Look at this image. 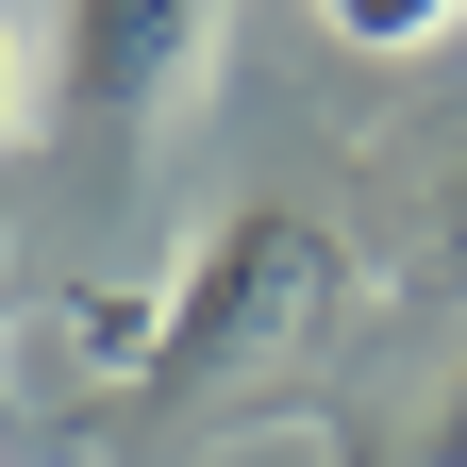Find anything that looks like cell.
<instances>
[{"label": "cell", "mask_w": 467, "mask_h": 467, "mask_svg": "<svg viewBox=\"0 0 467 467\" xmlns=\"http://www.w3.org/2000/svg\"><path fill=\"white\" fill-rule=\"evenodd\" d=\"M350 317V251L301 201H234L201 234V267L167 284L150 317V384H267V368H317Z\"/></svg>", "instance_id": "1"}, {"label": "cell", "mask_w": 467, "mask_h": 467, "mask_svg": "<svg viewBox=\"0 0 467 467\" xmlns=\"http://www.w3.org/2000/svg\"><path fill=\"white\" fill-rule=\"evenodd\" d=\"M201 17L217 0H67V100L84 117H167L184 100V67H201Z\"/></svg>", "instance_id": "2"}, {"label": "cell", "mask_w": 467, "mask_h": 467, "mask_svg": "<svg viewBox=\"0 0 467 467\" xmlns=\"http://www.w3.org/2000/svg\"><path fill=\"white\" fill-rule=\"evenodd\" d=\"M317 17H334L350 50H384V67H400V50H434V34L467 17V0H317Z\"/></svg>", "instance_id": "3"}, {"label": "cell", "mask_w": 467, "mask_h": 467, "mask_svg": "<svg viewBox=\"0 0 467 467\" xmlns=\"http://www.w3.org/2000/svg\"><path fill=\"white\" fill-rule=\"evenodd\" d=\"M418 267H434V284H467V150H451V184H434V234H418Z\"/></svg>", "instance_id": "4"}, {"label": "cell", "mask_w": 467, "mask_h": 467, "mask_svg": "<svg viewBox=\"0 0 467 467\" xmlns=\"http://www.w3.org/2000/svg\"><path fill=\"white\" fill-rule=\"evenodd\" d=\"M17 117H34V100H17V34H0V150H17Z\"/></svg>", "instance_id": "5"}, {"label": "cell", "mask_w": 467, "mask_h": 467, "mask_svg": "<svg viewBox=\"0 0 467 467\" xmlns=\"http://www.w3.org/2000/svg\"><path fill=\"white\" fill-rule=\"evenodd\" d=\"M434 467H467V384H451V418H434Z\"/></svg>", "instance_id": "6"}]
</instances>
